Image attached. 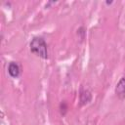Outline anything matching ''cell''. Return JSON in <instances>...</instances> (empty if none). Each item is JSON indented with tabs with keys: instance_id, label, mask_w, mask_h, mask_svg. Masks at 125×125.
Here are the masks:
<instances>
[{
	"instance_id": "obj_1",
	"label": "cell",
	"mask_w": 125,
	"mask_h": 125,
	"mask_svg": "<svg viewBox=\"0 0 125 125\" xmlns=\"http://www.w3.org/2000/svg\"><path fill=\"white\" fill-rule=\"evenodd\" d=\"M30 50L32 53L36 54L38 57L42 59L48 58V51H47V45L45 41L40 37H35L30 42Z\"/></svg>"
},
{
	"instance_id": "obj_2",
	"label": "cell",
	"mask_w": 125,
	"mask_h": 125,
	"mask_svg": "<svg viewBox=\"0 0 125 125\" xmlns=\"http://www.w3.org/2000/svg\"><path fill=\"white\" fill-rule=\"evenodd\" d=\"M115 93L119 99L122 100L125 98V78L124 77H122L117 83L115 87Z\"/></svg>"
},
{
	"instance_id": "obj_3",
	"label": "cell",
	"mask_w": 125,
	"mask_h": 125,
	"mask_svg": "<svg viewBox=\"0 0 125 125\" xmlns=\"http://www.w3.org/2000/svg\"><path fill=\"white\" fill-rule=\"evenodd\" d=\"M8 72L12 77H18L20 74V66L17 62H11L8 67Z\"/></svg>"
}]
</instances>
